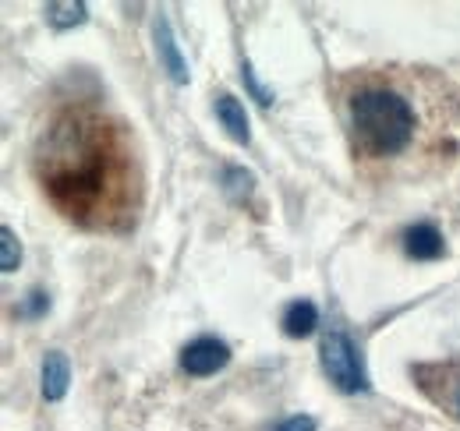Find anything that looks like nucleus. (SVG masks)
<instances>
[{
  "instance_id": "f257e3e1",
  "label": "nucleus",
  "mask_w": 460,
  "mask_h": 431,
  "mask_svg": "<svg viewBox=\"0 0 460 431\" xmlns=\"http://www.w3.org/2000/svg\"><path fill=\"white\" fill-rule=\"evenodd\" d=\"M47 198L85 230H128L138 209V166L124 124L93 107L60 110L36 145Z\"/></svg>"
},
{
  "instance_id": "f03ea898",
  "label": "nucleus",
  "mask_w": 460,
  "mask_h": 431,
  "mask_svg": "<svg viewBox=\"0 0 460 431\" xmlns=\"http://www.w3.org/2000/svg\"><path fill=\"white\" fill-rule=\"evenodd\" d=\"M350 135L358 142V149L365 156H401L403 149H411L414 131H418V113L411 107V100L394 85H361L350 100Z\"/></svg>"
},
{
  "instance_id": "7ed1b4c3",
  "label": "nucleus",
  "mask_w": 460,
  "mask_h": 431,
  "mask_svg": "<svg viewBox=\"0 0 460 431\" xmlns=\"http://www.w3.org/2000/svg\"><path fill=\"white\" fill-rule=\"evenodd\" d=\"M319 361H323V372L330 375V382L341 389V392H365L368 389V372H365V361L354 347V339L347 336L344 329H330L319 343Z\"/></svg>"
},
{
  "instance_id": "20e7f679",
  "label": "nucleus",
  "mask_w": 460,
  "mask_h": 431,
  "mask_svg": "<svg viewBox=\"0 0 460 431\" xmlns=\"http://www.w3.org/2000/svg\"><path fill=\"white\" fill-rule=\"evenodd\" d=\"M227 365H230V347L224 339H217V336H199V339H191L181 350V368L195 378L217 375Z\"/></svg>"
},
{
  "instance_id": "39448f33",
  "label": "nucleus",
  "mask_w": 460,
  "mask_h": 431,
  "mask_svg": "<svg viewBox=\"0 0 460 431\" xmlns=\"http://www.w3.org/2000/svg\"><path fill=\"white\" fill-rule=\"evenodd\" d=\"M403 251L414 262H436V259H443L447 241L432 223H414L403 230Z\"/></svg>"
},
{
  "instance_id": "423d86ee",
  "label": "nucleus",
  "mask_w": 460,
  "mask_h": 431,
  "mask_svg": "<svg viewBox=\"0 0 460 431\" xmlns=\"http://www.w3.org/2000/svg\"><path fill=\"white\" fill-rule=\"evenodd\" d=\"M153 40H156V54H160L164 71L171 75V82L184 85V82H188V64H184L181 47H177V40H173V29H171V22H167V14H156V22H153Z\"/></svg>"
},
{
  "instance_id": "0eeeda50",
  "label": "nucleus",
  "mask_w": 460,
  "mask_h": 431,
  "mask_svg": "<svg viewBox=\"0 0 460 431\" xmlns=\"http://www.w3.org/2000/svg\"><path fill=\"white\" fill-rule=\"evenodd\" d=\"M67 385H71V361L64 350H50L43 357V396L50 403H58L67 396Z\"/></svg>"
},
{
  "instance_id": "6e6552de",
  "label": "nucleus",
  "mask_w": 460,
  "mask_h": 431,
  "mask_svg": "<svg viewBox=\"0 0 460 431\" xmlns=\"http://www.w3.org/2000/svg\"><path fill=\"white\" fill-rule=\"evenodd\" d=\"M217 120L227 128V135L234 138V142H241V145H248V142H252L248 113H244V107H241L230 92H220V96H217Z\"/></svg>"
},
{
  "instance_id": "1a4fd4ad",
  "label": "nucleus",
  "mask_w": 460,
  "mask_h": 431,
  "mask_svg": "<svg viewBox=\"0 0 460 431\" xmlns=\"http://www.w3.org/2000/svg\"><path fill=\"white\" fill-rule=\"evenodd\" d=\"M280 325H284V332H288L290 339H305V336H312L315 325H319V308H315L312 301H290Z\"/></svg>"
},
{
  "instance_id": "9d476101",
  "label": "nucleus",
  "mask_w": 460,
  "mask_h": 431,
  "mask_svg": "<svg viewBox=\"0 0 460 431\" xmlns=\"http://www.w3.org/2000/svg\"><path fill=\"white\" fill-rule=\"evenodd\" d=\"M43 14H47V22L58 29V32H64V29H75V25H82L85 18H89V7L78 0H50L47 7H43Z\"/></svg>"
},
{
  "instance_id": "9b49d317",
  "label": "nucleus",
  "mask_w": 460,
  "mask_h": 431,
  "mask_svg": "<svg viewBox=\"0 0 460 431\" xmlns=\"http://www.w3.org/2000/svg\"><path fill=\"white\" fill-rule=\"evenodd\" d=\"M255 191V173L244 166H227L224 170V195L230 202H244Z\"/></svg>"
},
{
  "instance_id": "f8f14e48",
  "label": "nucleus",
  "mask_w": 460,
  "mask_h": 431,
  "mask_svg": "<svg viewBox=\"0 0 460 431\" xmlns=\"http://www.w3.org/2000/svg\"><path fill=\"white\" fill-rule=\"evenodd\" d=\"M47 312H50V294H47V290H40V286H36V290H29V294L18 301V308H14V315H18V319H43Z\"/></svg>"
},
{
  "instance_id": "ddd939ff",
  "label": "nucleus",
  "mask_w": 460,
  "mask_h": 431,
  "mask_svg": "<svg viewBox=\"0 0 460 431\" xmlns=\"http://www.w3.org/2000/svg\"><path fill=\"white\" fill-rule=\"evenodd\" d=\"M22 262V244L14 237L11 226H0V269L4 272H14Z\"/></svg>"
},
{
  "instance_id": "4468645a",
  "label": "nucleus",
  "mask_w": 460,
  "mask_h": 431,
  "mask_svg": "<svg viewBox=\"0 0 460 431\" xmlns=\"http://www.w3.org/2000/svg\"><path fill=\"white\" fill-rule=\"evenodd\" d=\"M241 82H244V89L252 92V100H259V107H270L273 103V89H266L259 78H255V67L244 60L241 64Z\"/></svg>"
},
{
  "instance_id": "2eb2a0df",
  "label": "nucleus",
  "mask_w": 460,
  "mask_h": 431,
  "mask_svg": "<svg viewBox=\"0 0 460 431\" xmlns=\"http://www.w3.org/2000/svg\"><path fill=\"white\" fill-rule=\"evenodd\" d=\"M315 428H319V421L312 414H294V418L277 425V431H315Z\"/></svg>"
},
{
  "instance_id": "dca6fc26",
  "label": "nucleus",
  "mask_w": 460,
  "mask_h": 431,
  "mask_svg": "<svg viewBox=\"0 0 460 431\" xmlns=\"http://www.w3.org/2000/svg\"><path fill=\"white\" fill-rule=\"evenodd\" d=\"M454 410L460 414V385H457V392H454Z\"/></svg>"
}]
</instances>
